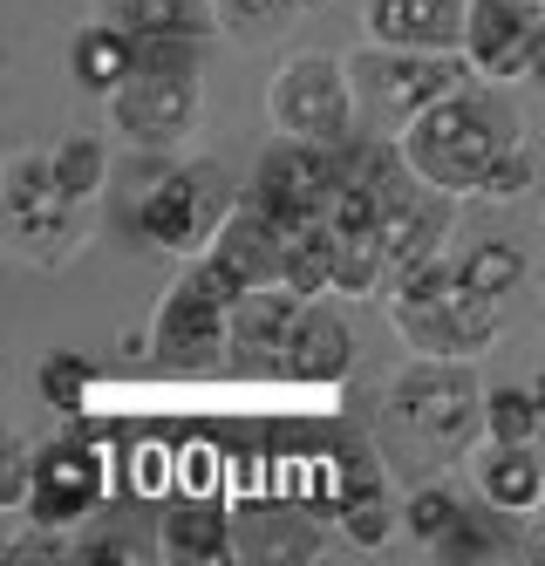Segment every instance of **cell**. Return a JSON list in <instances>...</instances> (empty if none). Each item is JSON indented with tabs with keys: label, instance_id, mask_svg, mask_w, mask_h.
<instances>
[{
	"label": "cell",
	"instance_id": "d6a6232c",
	"mask_svg": "<svg viewBox=\"0 0 545 566\" xmlns=\"http://www.w3.org/2000/svg\"><path fill=\"white\" fill-rule=\"evenodd\" d=\"M28 471H34V443L8 437V471H0V505H8V512L28 505Z\"/></svg>",
	"mask_w": 545,
	"mask_h": 566
},
{
	"label": "cell",
	"instance_id": "52a82bcc",
	"mask_svg": "<svg viewBox=\"0 0 545 566\" xmlns=\"http://www.w3.org/2000/svg\"><path fill=\"white\" fill-rule=\"evenodd\" d=\"M361 144V137H355ZM355 144H301V137H273L260 150L253 178H245L239 191L253 198V206L273 219V226H314L334 212V198H342V185L355 178Z\"/></svg>",
	"mask_w": 545,
	"mask_h": 566
},
{
	"label": "cell",
	"instance_id": "4fadbf2b",
	"mask_svg": "<svg viewBox=\"0 0 545 566\" xmlns=\"http://www.w3.org/2000/svg\"><path fill=\"white\" fill-rule=\"evenodd\" d=\"M307 294H293L286 280L273 287H253L245 301H232V369L239 376H286V328L301 314Z\"/></svg>",
	"mask_w": 545,
	"mask_h": 566
},
{
	"label": "cell",
	"instance_id": "2e32d148",
	"mask_svg": "<svg viewBox=\"0 0 545 566\" xmlns=\"http://www.w3.org/2000/svg\"><path fill=\"white\" fill-rule=\"evenodd\" d=\"M327 533L301 505H239L232 512V559L239 566H307L321 559Z\"/></svg>",
	"mask_w": 545,
	"mask_h": 566
},
{
	"label": "cell",
	"instance_id": "836d02e7",
	"mask_svg": "<svg viewBox=\"0 0 545 566\" xmlns=\"http://www.w3.org/2000/svg\"><path fill=\"white\" fill-rule=\"evenodd\" d=\"M280 8H286V0H219V14L239 21V28H245V21H260V14H280Z\"/></svg>",
	"mask_w": 545,
	"mask_h": 566
},
{
	"label": "cell",
	"instance_id": "8d00e7d4",
	"mask_svg": "<svg viewBox=\"0 0 545 566\" xmlns=\"http://www.w3.org/2000/svg\"><path fill=\"white\" fill-rule=\"evenodd\" d=\"M532 396H538V417H545V369L532 376Z\"/></svg>",
	"mask_w": 545,
	"mask_h": 566
},
{
	"label": "cell",
	"instance_id": "6da1fadb",
	"mask_svg": "<svg viewBox=\"0 0 545 566\" xmlns=\"http://www.w3.org/2000/svg\"><path fill=\"white\" fill-rule=\"evenodd\" d=\"M382 443L416 478H443V464L484 443V389L471 361L409 355V369L382 389Z\"/></svg>",
	"mask_w": 545,
	"mask_h": 566
},
{
	"label": "cell",
	"instance_id": "9a60e30c",
	"mask_svg": "<svg viewBox=\"0 0 545 566\" xmlns=\"http://www.w3.org/2000/svg\"><path fill=\"white\" fill-rule=\"evenodd\" d=\"M286 376L307 389H334L355 376V328L334 301H321V294L301 301V314L286 328Z\"/></svg>",
	"mask_w": 545,
	"mask_h": 566
},
{
	"label": "cell",
	"instance_id": "3957f363",
	"mask_svg": "<svg viewBox=\"0 0 545 566\" xmlns=\"http://www.w3.org/2000/svg\"><path fill=\"white\" fill-rule=\"evenodd\" d=\"M389 328L409 342V355H450L478 361L497 335H505V307L491 294H471L457 280V260H416L389 280Z\"/></svg>",
	"mask_w": 545,
	"mask_h": 566
},
{
	"label": "cell",
	"instance_id": "74e56055",
	"mask_svg": "<svg viewBox=\"0 0 545 566\" xmlns=\"http://www.w3.org/2000/svg\"><path fill=\"white\" fill-rule=\"evenodd\" d=\"M538 280H545V266H538Z\"/></svg>",
	"mask_w": 545,
	"mask_h": 566
},
{
	"label": "cell",
	"instance_id": "277c9868",
	"mask_svg": "<svg viewBox=\"0 0 545 566\" xmlns=\"http://www.w3.org/2000/svg\"><path fill=\"white\" fill-rule=\"evenodd\" d=\"M239 198L245 191H232L219 165H205V157H178V165L150 171L130 198H123V232H130L144 253L198 260L219 239V226L232 219Z\"/></svg>",
	"mask_w": 545,
	"mask_h": 566
},
{
	"label": "cell",
	"instance_id": "ac0fdd59",
	"mask_svg": "<svg viewBox=\"0 0 545 566\" xmlns=\"http://www.w3.org/2000/svg\"><path fill=\"white\" fill-rule=\"evenodd\" d=\"M137 55H144V42H137L123 21H109V14L82 21V28L69 34V75H75V90H90V96H103V103L130 83Z\"/></svg>",
	"mask_w": 545,
	"mask_h": 566
},
{
	"label": "cell",
	"instance_id": "d4e9b609",
	"mask_svg": "<svg viewBox=\"0 0 545 566\" xmlns=\"http://www.w3.org/2000/svg\"><path fill=\"white\" fill-rule=\"evenodd\" d=\"M518 539L525 533H512V512H464V518H457V533L437 546L443 559H457V566H484V559H518Z\"/></svg>",
	"mask_w": 545,
	"mask_h": 566
},
{
	"label": "cell",
	"instance_id": "83f0119b",
	"mask_svg": "<svg viewBox=\"0 0 545 566\" xmlns=\"http://www.w3.org/2000/svg\"><path fill=\"white\" fill-rule=\"evenodd\" d=\"M49 165H55V185L75 198V206H96L103 185H109V150H103V137H90V130L62 137V144L49 150Z\"/></svg>",
	"mask_w": 545,
	"mask_h": 566
},
{
	"label": "cell",
	"instance_id": "7402d4cb",
	"mask_svg": "<svg viewBox=\"0 0 545 566\" xmlns=\"http://www.w3.org/2000/svg\"><path fill=\"white\" fill-rule=\"evenodd\" d=\"M334 525H342L355 546H382L389 533H402V505L389 499L382 471H368V464H355V471H348L342 499H334Z\"/></svg>",
	"mask_w": 545,
	"mask_h": 566
},
{
	"label": "cell",
	"instance_id": "5bb4252c",
	"mask_svg": "<svg viewBox=\"0 0 545 566\" xmlns=\"http://www.w3.org/2000/svg\"><path fill=\"white\" fill-rule=\"evenodd\" d=\"M464 14L471 0H361V34L382 49L464 55Z\"/></svg>",
	"mask_w": 545,
	"mask_h": 566
},
{
	"label": "cell",
	"instance_id": "cb8c5ba5",
	"mask_svg": "<svg viewBox=\"0 0 545 566\" xmlns=\"http://www.w3.org/2000/svg\"><path fill=\"white\" fill-rule=\"evenodd\" d=\"M389 247L375 226H334V294H382Z\"/></svg>",
	"mask_w": 545,
	"mask_h": 566
},
{
	"label": "cell",
	"instance_id": "4316f807",
	"mask_svg": "<svg viewBox=\"0 0 545 566\" xmlns=\"http://www.w3.org/2000/svg\"><path fill=\"white\" fill-rule=\"evenodd\" d=\"M525 273H532V260L512 247V239H478V247L457 260V280H464L471 294H491V301L518 294V287H525Z\"/></svg>",
	"mask_w": 545,
	"mask_h": 566
},
{
	"label": "cell",
	"instance_id": "e0dca14e",
	"mask_svg": "<svg viewBox=\"0 0 545 566\" xmlns=\"http://www.w3.org/2000/svg\"><path fill=\"white\" fill-rule=\"evenodd\" d=\"M471 471H478V492L484 505L512 512V518H532L545 505V443H478L471 451Z\"/></svg>",
	"mask_w": 545,
	"mask_h": 566
},
{
	"label": "cell",
	"instance_id": "d590c367",
	"mask_svg": "<svg viewBox=\"0 0 545 566\" xmlns=\"http://www.w3.org/2000/svg\"><path fill=\"white\" fill-rule=\"evenodd\" d=\"M525 83L545 90V34H538V49H532V62H525Z\"/></svg>",
	"mask_w": 545,
	"mask_h": 566
},
{
	"label": "cell",
	"instance_id": "44dd1931",
	"mask_svg": "<svg viewBox=\"0 0 545 566\" xmlns=\"http://www.w3.org/2000/svg\"><path fill=\"white\" fill-rule=\"evenodd\" d=\"M164 553L185 566H226L232 559V512L219 499H178L164 512Z\"/></svg>",
	"mask_w": 545,
	"mask_h": 566
},
{
	"label": "cell",
	"instance_id": "8992f818",
	"mask_svg": "<svg viewBox=\"0 0 545 566\" xmlns=\"http://www.w3.org/2000/svg\"><path fill=\"white\" fill-rule=\"evenodd\" d=\"M348 75H355V103L361 116L382 137H402L430 103H443L450 90L471 83V62L464 55H430V49H382V42H361L348 55Z\"/></svg>",
	"mask_w": 545,
	"mask_h": 566
},
{
	"label": "cell",
	"instance_id": "1f68e13d",
	"mask_svg": "<svg viewBox=\"0 0 545 566\" xmlns=\"http://www.w3.org/2000/svg\"><path fill=\"white\" fill-rule=\"evenodd\" d=\"M538 185V165H532V144H518V150H505L491 165V178H484V191L478 198H497V206H512V198H525Z\"/></svg>",
	"mask_w": 545,
	"mask_h": 566
},
{
	"label": "cell",
	"instance_id": "7a4b0ae2",
	"mask_svg": "<svg viewBox=\"0 0 545 566\" xmlns=\"http://www.w3.org/2000/svg\"><path fill=\"white\" fill-rule=\"evenodd\" d=\"M396 144H402V157H409V165L423 171L437 191L478 198L497 157L525 144V116H518V103L505 96V83H464V90H450L443 103H430Z\"/></svg>",
	"mask_w": 545,
	"mask_h": 566
},
{
	"label": "cell",
	"instance_id": "f1b7e54d",
	"mask_svg": "<svg viewBox=\"0 0 545 566\" xmlns=\"http://www.w3.org/2000/svg\"><path fill=\"white\" fill-rule=\"evenodd\" d=\"M157 546H164V533L150 539L144 525L109 518V525H90V533L75 539V566H150V559H157Z\"/></svg>",
	"mask_w": 545,
	"mask_h": 566
},
{
	"label": "cell",
	"instance_id": "9c48e42d",
	"mask_svg": "<svg viewBox=\"0 0 545 566\" xmlns=\"http://www.w3.org/2000/svg\"><path fill=\"white\" fill-rule=\"evenodd\" d=\"M150 355H157V369H178V376H205V369H219V361H232V301L205 280L198 260L171 280V294L157 301Z\"/></svg>",
	"mask_w": 545,
	"mask_h": 566
},
{
	"label": "cell",
	"instance_id": "4dcf8cb0",
	"mask_svg": "<svg viewBox=\"0 0 545 566\" xmlns=\"http://www.w3.org/2000/svg\"><path fill=\"white\" fill-rule=\"evenodd\" d=\"M34 382H41V402H49V410L75 417L82 402H90V382H96V369H90V361H82L75 348H55V355L34 369Z\"/></svg>",
	"mask_w": 545,
	"mask_h": 566
},
{
	"label": "cell",
	"instance_id": "603a6c76",
	"mask_svg": "<svg viewBox=\"0 0 545 566\" xmlns=\"http://www.w3.org/2000/svg\"><path fill=\"white\" fill-rule=\"evenodd\" d=\"M280 280L293 294H334V226L314 219V226H293L280 239Z\"/></svg>",
	"mask_w": 545,
	"mask_h": 566
},
{
	"label": "cell",
	"instance_id": "ba28073f",
	"mask_svg": "<svg viewBox=\"0 0 545 566\" xmlns=\"http://www.w3.org/2000/svg\"><path fill=\"white\" fill-rule=\"evenodd\" d=\"M266 116L280 137H301V144H355L361 103H355L348 55H327V49L286 55L266 83Z\"/></svg>",
	"mask_w": 545,
	"mask_h": 566
},
{
	"label": "cell",
	"instance_id": "e575fe53",
	"mask_svg": "<svg viewBox=\"0 0 545 566\" xmlns=\"http://www.w3.org/2000/svg\"><path fill=\"white\" fill-rule=\"evenodd\" d=\"M518 559L545 566V518H538V525H525V539H518Z\"/></svg>",
	"mask_w": 545,
	"mask_h": 566
},
{
	"label": "cell",
	"instance_id": "30bf717a",
	"mask_svg": "<svg viewBox=\"0 0 545 566\" xmlns=\"http://www.w3.org/2000/svg\"><path fill=\"white\" fill-rule=\"evenodd\" d=\"M109 492V458L96 451L90 437H49L34 443V471H28V525H55V533H75L103 512Z\"/></svg>",
	"mask_w": 545,
	"mask_h": 566
},
{
	"label": "cell",
	"instance_id": "8fae6325",
	"mask_svg": "<svg viewBox=\"0 0 545 566\" xmlns=\"http://www.w3.org/2000/svg\"><path fill=\"white\" fill-rule=\"evenodd\" d=\"M280 239H286V226H273L253 198H239L232 219L219 226V239L198 253V266L226 301H245L253 287H273L280 280Z\"/></svg>",
	"mask_w": 545,
	"mask_h": 566
},
{
	"label": "cell",
	"instance_id": "d6986e66",
	"mask_svg": "<svg viewBox=\"0 0 545 566\" xmlns=\"http://www.w3.org/2000/svg\"><path fill=\"white\" fill-rule=\"evenodd\" d=\"M8 232H14L21 260H34V266H69L82 253V239H90V206H75L69 191H55V198H41V206L14 212Z\"/></svg>",
	"mask_w": 545,
	"mask_h": 566
},
{
	"label": "cell",
	"instance_id": "484cf974",
	"mask_svg": "<svg viewBox=\"0 0 545 566\" xmlns=\"http://www.w3.org/2000/svg\"><path fill=\"white\" fill-rule=\"evenodd\" d=\"M471 512V499L457 492L450 478H416V492L402 499V533L423 539V546H443L457 533V518Z\"/></svg>",
	"mask_w": 545,
	"mask_h": 566
},
{
	"label": "cell",
	"instance_id": "7c38bea8",
	"mask_svg": "<svg viewBox=\"0 0 545 566\" xmlns=\"http://www.w3.org/2000/svg\"><path fill=\"white\" fill-rule=\"evenodd\" d=\"M545 34V0H471L464 62L484 83H525V62Z\"/></svg>",
	"mask_w": 545,
	"mask_h": 566
},
{
	"label": "cell",
	"instance_id": "f546056e",
	"mask_svg": "<svg viewBox=\"0 0 545 566\" xmlns=\"http://www.w3.org/2000/svg\"><path fill=\"white\" fill-rule=\"evenodd\" d=\"M484 437L491 443H538L545 437V417H538L532 382H497V389H484Z\"/></svg>",
	"mask_w": 545,
	"mask_h": 566
},
{
	"label": "cell",
	"instance_id": "ffe728a7",
	"mask_svg": "<svg viewBox=\"0 0 545 566\" xmlns=\"http://www.w3.org/2000/svg\"><path fill=\"white\" fill-rule=\"evenodd\" d=\"M103 14L123 21L137 42H212L219 34V0H103Z\"/></svg>",
	"mask_w": 545,
	"mask_h": 566
},
{
	"label": "cell",
	"instance_id": "5b68a950",
	"mask_svg": "<svg viewBox=\"0 0 545 566\" xmlns=\"http://www.w3.org/2000/svg\"><path fill=\"white\" fill-rule=\"evenodd\" d=\"M198 49L205 42H144L130 83L109 96V130L130 150L164 157V150H178L198 130V109H205Z\"/></svg>",
	"mask_w": 545,
	"mask_h": 566
}]
</instances>
